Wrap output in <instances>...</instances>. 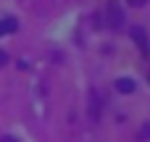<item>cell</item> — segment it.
<instances>
[{"mask_svg": "<svg viewBox=\"0 0 150 142\" xmlns=\"http://www.w3.org/2000/svg\"><path fill=\"white\" fill-rule=\"evenodd\" d=\"M124 8L119 5V3H108L105 5V24H108V29H113V32H119V29H124Z\"/></svg>", "mask_w": 150, "mask_h": 142, "instance_id": "cell-1", "label": "cell"}, {"mask_svg": "<svg viewBox=\"0 0 150 142\" xmlns=\"http://www.w3.org/2000/svg\"><path fill=\"white\" fill-rule=\"evenodd\" d=\"M132 37H134V42L140 45L142 55H148V37H145V29H142V26H134V29H132Z\"/></svg>", "mask_w": 150, "mask_h": 142, "instance_id": "cell-2", "label": "cell"}, {"mask_svg": "<svg viewBox=\"0 0 150 142\" xmlns=\"http://www.w3.org/2000/svg\"><path fill=\"white\" fill-rule=\"evenodd\" d=\"M116 90H119L121 95H132V92L137 90V84H134L132 79H119V82H116Z\"/></svg>", "mask_w": 150, "mask_h": 142, "instance_id": "cell-3", "label": "cell"}, {"mask_svg": "<svg viewBox=\"0 0 150 142\" xmlns=\"http://www.w3.org/2000/svg\"><path fill=\"white\" fill-rule=\"evenodd\" d=\"M16 29H18V21H16V18H3V21H0V37H3V34H13Z\"/></svg>", "mask_w": 150, "mask_h": 142, "instance_id": "cell-4", "label": "cell"}, {"mask_svg": "<svg viewBox=\"0 0 150 142\" xmlns=\"http://www.w3.org/2000/svg\"><path fill=\"white\" fill-rule=\"evenodd\" d=\"M5 63H8V53H5V50H0V66H5Z\"/></svg>", "mask_w": 150, "mask_h": 142, "instance_id": "cell-5", "label": "cell"}, {"mask_svg": "<svg viewBox=\"0 0 150 142\" xmlns=\"http://www.w3.org/2000/svg\"><path fill=\"white\" fill-rule=\"evenodd\" d=\"M145 0H129V5H142Z\"/></svg>", "mask_w": 150, "mask_h": 142, "instance_id": "cell-6", "label": "cell"}, {"mask_svg": "<svg viewBox=\"0 0 150 142\" xmlns=\"http://www.w3.org/2000/svg\"><path fill=\"white\" fill-rule=\"evenodd\" d=\"M0 142H16V140H13V137H3Z\"/></svg>", "mask_w": 150, "mask_h": 142, "instance_id": "cell-7", "label": "cell"}]
</instances>
